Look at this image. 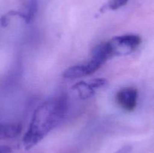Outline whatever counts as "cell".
I'll use <instances>...</instances> for the list:
<instances>
[{
	"mask_svg": "<svg viewBox=\"0 0 154 153\" xmlns=\"http://www.w3.org/2000/svg\"><path fill=\"white\" fill-rule=\"evenodd\" d=\"M12 149L8 146H0V153H11Z\"/></svg>",
	"mask_w": 154,
	"mask_h": 153,
	"instance_id": "10",
	"label": "cell"
},
{
	"mask_svg": "<svg viewBox=\"0 0 154 153\" xmlns=\"http://www.w3.org/2000/svg\"><path fill=\"white\" fill-rule=\"evenodd\" d=\"M108 43L114 57L128 55L133 52L141 44V38L138 34H126L114 37Z\"/></svg>",
	"mask_w": 154,
	"mask_h": 153,
	"instance_id": "3",
	"label": "cell"
},
{
	"mask_svg": "<svg viewBox=\"0 0 154 153\" xmlns=\"http://www.w3.org/2000/svg\"><path fill=\"white\" fill-rule=\"evenodd\" d=\"M74 90L77 91V92L79 94L80 98L83 100L89 99L95 95L96 92V88L93 87V84L91 82H84V81H81L72 87Z\"/></svg>",
	"mask_w": 154,
	"mask_h": 153,
	"instance_id": "6",
	"label": "cell"
},
{
	"mask_svg": "<svg viewBox=\"0 0 154 153\" xmlns=\"http://www.w3.org/2000/svg\"><path fill=\"white\" fill-rule=\"evenodd\" d=\"M131 152V146H123V147L117 150L116 153H129Z\"/></svg>",
	"mask_w": 154,
	"mask_h": 153,
	"instance_id": "9",
	"label": "cell"
},
{
	"mask_svg": "<svg viewBox=\"0 0 154 153\" xmlns=\"http://www.w3.org/2000/svg\"><path fill=\"white\" fill-rule=\"evenodd\" d=\"M38 8V0H29L28 3L27 10L24 14L26 17V23H29L35 15Z\"/></svg>",
	"mask_w": 154,
	"mask_h": 153,
	"instance_id": "7",
	"label": "cell"
},
{
	"mask_svg": "<svg viewBox=\"0 0 154 153\" xmlns=\"http://www.w3.org/2000/svg\"><path fill=\"white\" fill-rule=\"evenodd\" d=\"M108 59L109 56L106 50L102 44H99L93 48L90 60L68 68L64 70L63 76L66 79L70 80L88 76L95 73Z\"/></svg>",
	"mask_w": 154,
	"mask_h": 153,
	"instance_id": "2",
	"label": "cell"
},
{
	"mask_svg": "<svg viewBox=\"0 0 154 153\" xmlns=\"http://www.w3.org/2000/svg\"><path fill=\"white\" fill-rule=\"evenodd\" d=\"M22 129L20 123H0V140L17 137L20 135Z\"/></svg>",
	"mask_w": 154,
	"mask_h": 153,
	"instance_id": "5",
	"label": "cell"
},
{
	"mask_svg": "<svg viewBox=\"0 0 154 153\" xmlns=\"http://www.w3.org/2000/svg\"><path fill=\"white\" fill-rule=\"evenodd\" d=\"M129 0H110L107 4V8L111 10H117L127 4Z\"/></svg>",
	"mask_w": 154,
	"mask_h": 153,
	"instance_id": "8",
	"label": "cell"
},
{
	"mask_svg": "<svg viewBox=\"0 0 154 153\" xmlns=\"http://www.w3.org/2000/svg\"><path fill=\"white\" fill-rule=\"evenodd\" d=\"M67 110V99L63 95L51 98L39 105L33 113L23 139L25 149L29 150L37 145L58 126L66 116Z\"/></svg>",
	"mask_w": 154,
	"mask_h": 153,
	"instance_id": "1",
	"label": "cell"
},
{
	"mask_svg": "<svg viewBox=\"0 0 154 153\" xmlns=\"http://www.w3.org/2000/svg\"><path fill=\"white\" fill-rule=\"evenodd\" d=\"M138 90L134 87H125L116 94V102L123 110L132 112L135 110L138 103Z\"/></svg>",
	"mask_w": 154,
	"mask_h": 153,
	"instance_id": "4",
	"label": "cell"
}]
</instances>
